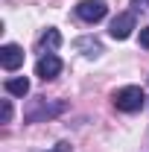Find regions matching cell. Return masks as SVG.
Returning a JSON list of instances; mask_svg holds the SVG:
<instances>
[{"label":"cell","instance_id":"cell-1","mask_svg":"<svg viewBox=\"0 0 149 152\" xmlns=\"http://www.w3.org/2000/svg\"><path fill=\"white\" fill-rule=\"evenodd\" d=\"M67 111V102L64 99H44V96H38L29 102V108H26V123H41V120H53L58 114Z\"/></svg>","mask_w":149,"mask_h":152},{"label":"cell","instance_id":"cell-2","mask_svg":"<svg viewBox=\"0 0 149 152\" xmlns=\"http://www.w3.org/2000/svg\"><path fill=\"white\" fill-rule=\"evenodd\" d=\"M114 108L117 111H126V114H134L140 111L143 105H146L149 96L143 94V88H137V85H126V88H120V91H114Z\"/></svg>","mask_w":149,"mask_h":152},{"label":"cell","instance_id":"cell-3","mask_svg":"<svg viewBox=\"0 0 149 152\" xmlns=\"http://www.w3.org/2000/svg\"><path fill=\"white\" fill-rule=\"evenodd\" d=\"M105 12H108L105 0H82V3H76V18L85 20V23H96V20H102V18H105Z\"/></svg>","mask_w":149,"mask_h":152},{"label":"cell","instance_id":"cell-4","mask_svg":"<svg viewBox=\"0 0 149 152\" xmlns=\"http://www.w3.org/2000/svg\"><path fill=\"white\" fill-rule=\"evenodd\" d=\"M61 73V58L56 53H44V56L35 61V76L38 79H44V82H50V79H56Z\"/></svg>","mask_w":149,"mask_h":152},{"label":"cell","instance_id":"cell-5","mask_svg":"<svg viewBox=\"0 0 149 152\" xmlns=\"http://www.w3.org/2000/svg\"><path fill=\"white\" fill-rule=\"evenodd\" d=\"M0 64H3V70H18L23 64V50L18 44H3L0 47Z\"/></svg>","mask_w":149,"mask_h":152},{"label":"cell","instance_id":"cell-6","mask_svg":"<svg viewBox=\"0 0 149 152\" xmlns=\"http://www.w3.org/2000/svg\"><path fill=\"white\" fill-rule=\"evenodd\" d=\"M131 29H134V15L131 12H123V15H117V18L111 20V38H117V41H126V38L131 35Z\"/></svg>","mask_w":149,"mask_h":152},{"label":"cell","instance_id":"cell-7","mask_svg":"<svg viewBox=\"0 0 149 152\" xmlns=\"http://www.w3.org/2000/svg\"><path fill=\"white\" fill-rule=\"evenodd\" d=\"M73 47L82 53V56H88V58H96L99 53H102V44L96 41V38H91V35H85V38H76L73 41Z\"/></svg>","mask_w":149,"mask_h":152},{"label":"cell","instance_id":"cell-8","mask_svg":"<svg viewBox=\"0 0 149 152\" xmlns=\"http://www.w3.org/2000/svg\"><path fill=\"white\" fill-rule=\"evenodd\" d=\"M6 94L9 96H26L29 94V79L26 76H15V79H6Z\"/></svg>","mask_w":149,"mask_h":152},{"label":"cell","instance_id":"cell-9","mask_svg":"<svg viewBox=\"0 0 149 152\" xmlns=\"http://www.w3.org/2000/svg\"><path fill=\"white\" fill-rule=\"evenodd\" d=\"M58 44H61V32L58 29H47V32L38 35V47L41 50H56Z\"/></svg>","mask_w":149,"mask_h":152},{"label":"cell","instance_id":"cell-10","mask_svg":"<svg viewBox=\"0 0 149 152\" xmlns=\"http://www.w3.org/2000/svg\"><path fill=\"white\" fill-rule=\"evenodd\" d=\"M0 120H3V123L12 120V102H9V99H3V117H0Z\"/></svg>","mask_w":149,"mask_h":152},{"label":"cell","instance_id":"cell-11","mask_svg":"<svg viewBox=\"0 0 149 152\" xmlns=\"http://www.w3.org/2000/svg\"><path fill=\"white\" fill-rule=\"evenodd\" d=\"M47 152H73V146H70L67 140H61V143H56L53 149H47Z\"/></svg>","mask_w":149,"mask_h":152},{"label":"cell","instance_id":"cell-12","mask_svg":"<svg viewBox=\"0 0 149 152\" xmlns=\"http://www.w3.org/2000/svg\"><path fill=\"white\" fill-rule=\"evenodd\" d=\"M140 47H146V50H149V26H146V29H140Z\"/></svg>","mask_w":149,"mask_h":152},{"label":"cell","instance_id":"cell-13","mask_svg":"<svg viewBox=\"0 0 149 152\" xmlns=\"http://www.w3.org/2000/svg\"><path fill=\"white\" fill-rule=\"evenodd\" d=\"M131 6H134V9H143V12H149V0H131Z\"/></svg>","mask_w":149,"mask_h":152}]
</instances>
